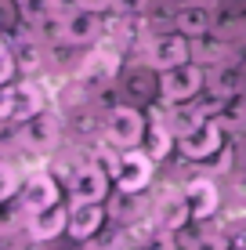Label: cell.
<instances>
[{
	"label": "cell",
	"mask_w": 246,
	"mask_h": 250,
	"mask_svg": "<svg viewBox=\"0 0 246 250\" xmlns=\"http://www.w3.org/2000/svg\"><path fill=\"white\" fill-rule=\"evenodd\" d=\"M192 62L217 69V65L232 62V47H228L225 40H214V33H210V37H199V40H192Z\"/></svg>",
	"instance_id": "obj_18"
},
{
	"label": "cell",
	"mask_w": 246,
	"mask_h": 250,
	"mask_svg": "<svg viewBox=\"0 0 246 250\" xmlns=\"http://www.w3.org/2000/svg\"><path fill=\"white\" fill-rule=\"evenodd\" d=\"M196 250H228V243L221 236H199L196 239Z\"/></svg>",
	"instance_id": "obj_25"
},
{
	"label": "cell",
	"mask_w": 246,
	"mask_h": 250,
	"mask_svg": "<svg viewBox=\"0 0 246 250\" xmlns=\"http://www.w3.org/2000/svg\"><path fill=\"white\" fill-rule=\"evenodd\" d=\"M127 243H131V239H127V232H98L95 239H87V243H83V250H123Z\"/></svg>",
	"instance_id": "obj_23"
},
{
	"label": "cell",
	"mask_w": 246,
	"mask_h": 250,
	"mask_svg": "<svg viewBox=\"0 0 246 250\" xmlns=\"http://www.w3.org/2000/svg\"><path fill=\"white\" fill-rule=\"evenodd\" d=\"M221 145H225V131H221V120H214V116L199 120L192 131H185L177 138V152L185 160H210L221 152Z\"/></svg>",
	"instance_id": "obj_5"
},
{
	"label": "cell",
	"mask_w": 246,
	"mask_h": 250,
	"mask_svg": "<svg viewBox=\"0 0 246 250\" xmlns=\"http://www.w3.org/2000/svg\"><path fill=\"white\" fill-rule=\"evenodd\" d=\"M174 29L185 33L189 40L210 37L214 33V11H210V4H181L174 11Z\"/></svg>",
	"instance_id": "obj_14"
},
{
	"label": "cell",
	"mask_w": 246,
	"mask_h": 250,
	"mask_svg": "<svg viewBox=\"0 0 246 250\" xmlns=\"http://www.w3.org/2000/svg\"><path fill=\"white\" fill-rule=\"evenodd\" d=\"M207 87L214 91V94H221V98L232 102L235 94H243V87H246V76H243V69L235 65V62H225V65H217L214 73L207 76Z\"/></svg>",
	"instance_id": "obj_17"
},
{
	"label": "cell",
	"mask_w": 246,
	"mask_h": 250,
	"mask_svg": "<svg viewBox=\"0 0 246 250\" xmlns=\"http://www.w3.org/2000/svg\"><path fill=\"white\" fill-rule=\"evenodd\" d=\"M19 138H22V149L25 152H51L58 149V138H62V116L44 109L33 120H25L19 127Z\"/></svg>",
	"instance_id": "obj_7"
},
{
	"label": "cell",
	"mask_w": 246,
	"mask_h": 250,
	"mask_svg": "<svg viewBox=\"0 0 246 250\" xmlns=\"http://www.w3.org/2000/svg\"><path fill=\"white\" fill-rule=\"evenodd\" d=\"M101 15L98 11H87V7H76V11L65 15V44L73 47H91L101 40Z\"/></svg>",
	"instance_id": "obj_11"
},
{
	"label": "cell",
	"mask_w": 246,
	"mask_h": 250,
	"mask_svg": "<svg viewBox=\"0 0 246 250\" xmlns=\"http://www.w3.org/2000/svg\"><path fill=\"white\" fill-rule=\"evenodd\" d=\"M109 182H113V174L109 170H101L95 160L80 163V167L73 170L69 178V196L73 203H101L109 196Z\"/></svg>",
	"instance_id": "obj_8"
},
{
	"label": "cell",
	"mask_w": 246,
	"mask_h": 250,
	"mask_svg": "<svg viewBox=\"0 0 246 250\" xmlns=\"http://www.w3.org/2000/svg\"><path fill=\"white\" fill-rule=\"evenodd\" d=\"M22 185H25V178L19 174L15 160H4V167H0V200H4V203H15V200L22 196Z\"/></svg>",
	"instance_id": "obj_21"
},
{
	"label": "cell",
	"mask_w": 246,
	"mask_h": 250,
	"mask_svg": "<svg viewBox=\"0 0 246 250\" xmlns=\"http://www.w3.org/2000/svg\"><path fill=\"white\" fill-rule=\"evenodd\" d=\"M22 210L25 214H37V210H47V207L62 203L58 200V182L51 174H25V185H22Z\"/></svg>",
	"instance_id": "obj_13"
},
{
	"label": "cell",
	"mask_w": 246,
	"mask_h": 250,
	"mask_svg": "<svg viewBox=\"0 0 246 250\" xmlns=\"http://www.w3.org/2000/svg\"><path fill=\"white\" fill-rule=\"evenodd\" d=\"M203 87H207V73L199 62H185L159 73V102L163 105H189L199 98Z\"/></svg>",
	"instance_id": "obj_1"
},
{
	"label": "cell",
	"mask_w": 246,
	"mask_h": 250,
	"mask_svg": "<svg viewBox=\"0 0 246 250\" xmlns=\"http://www.w3.org/2000/svg\"><path fill=\"white\" fill-rule=\"evenodd\" d=\"M44 91L37 83H7L4 94H0V120L7 127H22L25 120H33L37 113H44Z\"/></svg>",
	"instance_id": "obj_2"
},
{
	"label": "cell",
	"mask_w": 246,
	"mask_h": 250,
	"mask_svg": "<svg viewBox=\"0 0 246 250\" xmlns=\"http://www.w3.org/2000/svg\"><path fill=\"white\" fill-rule=\"evenodd\" d=\"M149 7H152V0H113V11L120 19H141Z\"/></svg>",
	"instance_id": "obj_24"
},
{
	"label": "cell",
	"mask_w": 246,
	"mask_h": 250,
	"mask_svg": "<svg viewBox=\"0 0 246 250\" xmlns=\"http://www.w3.org/2000/svg\"><path fill=\"white\" fill-rule=\"evenodd\" d=\"M15 4H19V15L25 25H37L47 15H58V0H15Z\"/></svg>",
	"instance_id": "obj_22"
},
{
	"label": "cell",
	"mask_w": 246,
	"mask_h": 250,
	"mask_svg": "<svg viewBox=\"0 0 246 250\" xmlns=\"http://www.w3.org/2000/svg\"><path fill=\"white\" fill-rule=\"evenodd\" d=\"M152 174H156V160L149 156L145 149H123L120 152V167H116V188L123 196H134V192H145L152 185Z\"/></svg>",
	"instance_id": "obj_4"
},
{
	"label": "cell",
	"mask_w": 246,
	"mask_h": 250,
	"mask_svg": "<svg viewBox=\"0 0 246 250\" xmlns=\"http://www.w3.org/2000/svg\"><path fill=\"white\" fill-rule=\"evenodd\" d=\"M62 232H69V210L62 203L47 207V210L25 214V236L33 243H47V239H58Z\"/></svg>",
	"instance_id": "obj_10"
},
{
	"label": "cell",
	"mask_w": 246,
	"mask_h": 250,
	"mask_svg": "<svg viewBox=\"0 0 246 250\" xmlns=\"http://www.w3.org/2000/svg\"><path fill=\"white\" fill-rule=\"evenodd\" d=\"M105 218H109V210L101 203H73L69 207V236L76 243H87V239H95L105 229Z\"/></svg>",
	"instance_id": "obj_12"
},
{
	"label": "cell",
	"mask_w": 246,
	"mask_h": 250,
	"mask_svg": "<svg viewBox=\"0 0 246 250\" xmlns=\"http://www.w3.org/2000/svg\"><path fill=\"white\" fill-rule=\"evenodd\" d=\"M141 149H145L149 152V156L152 160H167V156H170V152L177 149V134L170 131V127H167V120L163 116H156V120H152V124H149V131H145V142H141Z\"/></svg>",
	"instance_id": "obj_16"
},
{
	"label": "cell",
	"mask_w": 246,
	"mask_h": 250,
	"mask_svg": "<svg viewBox=\"0 0 246 250\" xmlns=\"http://www.w3.org/2000/svg\"><path fill=\"white\" fill-rule=\"evenodd\" d=\"M145 62L156 69V73H167V69H174V65H185V62H192V40L185 37V33H159V37H152L149 40V47H145Z\"/></svg>",
	"instance_id": "obj_6"
},
{
	"label": "cell",
	"mask_w": 246,
	"mask_h": 250,
	"mask_svg": "<svg viewBox=\"0 0 246 250\" xmlns=\"http://www.w3.org/2000/svg\"><path fill=\"white\" fill-rule=\"evenodd\" d=\"M185 200H189V210H192V221H203V218H214L217 210V185L210 182V178H196V182H189L181 188Z\"/></svg>",
	"instance_id": "obj_15"
},
{
	"label": "cell",
	"mask_w": 246,
	"mask_h": 250,
	"mask_svg": "<svg viewBox=\"0 0 246 250\" xmlns=\"http://www.w3.org/2000/svg\"><path fill=\"white\" fill-rule=\"evenodd\" d=\"M192 221V210H189V200H185V192H177L174 200H167L159 207V218H156V229L159 232H177L185 229Z\"/></svg>",
	"instance_id": "obj_19"
},
{
	"label": "cell",
	"mask_w": 246,
	"mask_h": 250,
	"mask_svg": "<svg viewBox=\"0 0 246 250\" xmlns=\"http://www.w3.org/2000/svg\"><path fill=\"white\" fill-rule=\"evenodd\" d=\"M145 113L138 105H113L105 113V142H113L116 149H138L145 142Z\"/></svg>",
	"instance_id": "obj_3"
},
{
	"label": "cell",
	"mask_w": 246,
	"mask_h": 250,
	"mask_svg": "<svg viewBox=\"0 0 246 250\" xmlns=\"http://www.w3.org/2000/svg\"><path fill=\"white\" fill-rule=\"evenodd\" d=\"M127 91H131L134 98H152V94H159V73L145 62L138 73L127 76Z\"/></svg>",
	"instance_id": "obj_20"
},
{
	"label": "cell",
	"mask_w": 246,
	"mask_h": 250,
	"mask_svg": "<svg viewBox=\"0 0 246 250\" xmlns=\"http://www.w3.org/2000/svg\"><path fill=\"white\" fill-rule=\"evenodd\" d=\"M120 76V51H109V47H95L87 55V62L80 69V83L87 91H101Z\"/></svg>",
	"instance_id": "obj_9"
},
{
	"label": "cell",
	"mask_w": 246,
	"mask_h": 250,
	"mask_svg": "<svg viewBox=\"0 0 246 250\" xmlns=\"http://www.w3.org/2000/svg\"><path fill=\"white\" fill-rule=\"evenodd\" d=\"M80 7H87V11H98V15H105V11H113V0H80Z\"/></svg>",
	"instance_id": "obj_26"
}]
</instances>
